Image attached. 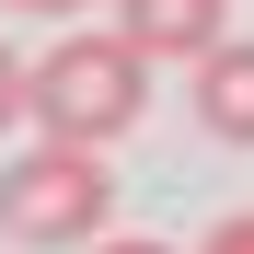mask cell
Here are the masks:
<instances>
[{
  "label": "cell",
  "instance_id": "1",
  "mask_svg": "<svg viewBox=\"0 0 254 254\" xmlns=\"http://www.w3.org/2000/svg\"><path fill=\"white\" fill-rule=\"evenodd\" d=\"M23 116L47 127L58 150H104L150 116V69L116 47L104 23H69L47 58H23Z\"/></svg>",
  "mask_w": 254,
  "mask_h": 254
},
{
  "label": "cell",
  "instance_id": "2",
  "mask_svg": "<svg viewBox=\"0 0 254 254\" xmlns=\"http://www.w3.org/2000/svg\"><path fill=\"white\" fill-rule=\"evenodd\" d=\"M116 220V174H104V150H58V139H35L12 174H0V243H23V254H81V243H104Z\"/></svg>",
  "mask_w": 254,
  "mask_h": 254
},
{
  "label": "cell",
  "instance_id": "3",
  "mask_svg": "<svg viewBox=\"0 0 254 254\" xmlns=\"http://www.w3.org/2000/svg\"><path fill=\"white\" fill-rule=\"evenodd\" d=\"M116 47L127 58H208V47H231V0H116Z\"/></svg>",
  "mask_w": 254,
  "mask_h": 254
},
{
  "label": "cell",
  "instance_id": "4",
  "mask_svg": "<svg viewBox=\"0 0 254 254\" xmlns=\"http://www.w3.org/2000/svg\"><path fill=\"white\" fill-rule=\"evenodd\" d=\"M196 127L231 139V150H254V47H208L196 58Z\"/></svg>",
  "mask_w": 254,
  "mask_h": 254
},
{
  "label": "cell",
  "instance_id": "5",
  "mask_svg": "<svg viewBox=\"0 0 254 254\" xmlns=\"http://www.w3.org/2000/svg\"><path fill=\"white\" fill-rule=\"evenodd\" d=\"M12 127H23V58L0 47V139H12Z\"/></svg>",
  "mask_w": 254,
  "mask_h": 254
},
{
  "label": "cell",
  "instance_id": "6",
  "mask_svg": "<svg viewBox=\"0 0 254 254\" xmlns=\"http://www.w3.org/2000/svg\"><path fill=\"white\" fill-rule=\"evenodd\" d=\"M196 254H254V208H243V220H220V231H208Z\"/></svg>",
  "mask_w": 254,
  "mask_h": 254
},
{
  "label": "cell",
  "instance_id": "7",
  "mask_svg": "<svg viewBox=\"0 0 254 254\" xmlns=\"http://www.w3.org/2000/svg\"><path fill=\"white\" fill-rule=\"evenodd\" d=\"M12 12H35V23H81L93 0H12Z\"/></svg>",
  "mask_w": 254,
  "mask_h": 254
},
{
  "label": "cell",
  "instance_id": "8",
  "mask_svg": "<svg viewBox=\"0 0 254 254\" xmlns=\"http://www.w3.org/2000/svg\"><path fill=\"white\" fill-rule=\"evenodd\" d=\"M81 254H174V243H139V231H104V243H81Z\"/></svg>",
  "mask_w": 254,
  "mask_h": 254
}]
</instances>
